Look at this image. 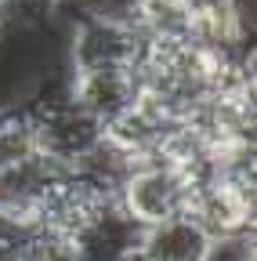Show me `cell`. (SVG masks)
Here are the masks:
<instances>
[{
	"label": "cell",
	"mask_w": 257,
	"mask_h": 261,
	"mask_svg": "<svg viewBox=\"0 0 257 261\" xmlns=\"http://www.w3.org/2000/svg\"><path fill=\"white\" fill-rule=\"evenodd\" d=\"M188 214L214 243L253 236V167H229L192 189Z\"/></svg>",
	"instance_id": "1"
},
{
	"label": "cell",
	"mask_w": 257,
	"mask_h": 261,
	"mask_svg": "<svg viewBox=\"0 0 257 261\" xmlns=\"http://www.w3.org/2000/svg\"><path fill=\"white\" fill-rule=\"evenodd\" d=\"M25 106H29V120H33L37 152L62 163L66 171L76 167V163L102 142V123L87 109H80L69 94L40 98V102H25Z\"/></svg>",
	"instance_id": "2"
},
{
	"label": "cell",
	"mask_w": 257,
	"mask_h": 261,
	"mask_svg": "<svg viewBox=\"0 0 257 261\" xmlns=\"http://www.w3.org/2000/svg\"><path fill=\"white\" fill-rule=\"evenodd\" d=\"M188 200H192V185L163 160L134 163L116 185V207L141 228L167 221L174 214H188Z\"/></svg>",
	"instance_id": "3"
},
{
	"label": "cell",
	"mask_w": 257,
	"mask_h": 261,
	"mask_svg": "<svg viewBox=\"0 0 257 261\" xmlns=\"http://www.w3.org/2000/svg\"><path fill=\"white\" fill-rule=\"evenodd\" d=\"M138 240H141V225L131 221L112 200L102 211H94L66 240V247L76 254V261H134Z\"/></svg>",
	"instance_id": "4"
},
{
	"label": "cell",
	"mask_w": 257,
	"mask_h": 261,
	"mask_svg": "<svg viewBox=\"0 0 257 261\" xmlns=\"http://www.w3.org/2000/svg\"><path fill=\"white\" fill-rule=\"evenodd\" d=\"M66 94L105 127L138 98V80L134 69H69Z\"/></svg>",
	"instance_id": "5"
},
{
	"label": "cell",
	"mask_w": 257,
	"mask_h": 261,
	"mask_svg": "<svg viewBox=\"0 0 257 261\" xmlns=\"http://www.w3.org/2000/svg\"><path fill=\"white\" fill-rule=\"evenodd\" d=\"M214 247L217 243L210 240V232L192 214H174L141 228L134 261H207Z\"/></svg>",
	"instance_id": "6"
},
{
	"label": "cell",
	"mask_w": 257,
	"mask_h": 261,
	"mask_svg": "<svg viewBox=\"0 0 257 261\" xmlns=\"http://www.w3.org/2000/svg\"><path fill=\"white\" fill-rule=\"evenodd\" d=\"M47 236L51 232L37 214L0 207V261H37Z\"/></svg>",
	"instance_id": "7"
},
{
	"label": "cell",
	"mask_w": 257,
	"mask_h": 261,
	"mask_svg": "<svg viewBox=\"0 0 257 261\" xmlns=\"http://www.w3.org/2000/svg\"><path fill=\"white\" fill-rule=\"evenodd\" d=\"M37 152L29 106H0V174Z\"/></svg>",
	"instance_id": "8"
},
{
	"label": "cell",
	"mask_w": 257,
	"mask_h": 261,
	"mask_svg": "<svg viewBox=\"0 0 257 261\" xmlns=\"http://www.w3.org/2000/svg\"><path fill=\"white\" fill-rule=\"evenodd\" d=\"M37 261H76V254L66 247V240H58V236H47V243L40 247Z\"/></svg>",
	"instance_id": "9"
},
{
	"label": "cell",
	"mask_w": 257,
	"mask_h": 261,
	"mask_svg": "<svg viewBox=\"0 0 257 261\" xmlns=\"http://www.w3.org/2000/svg\"><path fill=\"white\" fill-rule=\"evenodd\" d=\"M4 8H8V0H0V11H4Z\"/></svg>",
	"instance_id": "10"
},
{
	"label": "cell",
	"mask_w": 257,
	"mask_h": 261,
	"mask_svg": "<svg viewBox=\"0 0 257 261\" xmlns=\"http://www.w3.org/2000/svg\"><path fill=\"white\" fill-rule=\"evenodd\" d=\"M62 4H66V0H62Z\"/></svg>",
	"instance_id": "11"
}]
</instances>
